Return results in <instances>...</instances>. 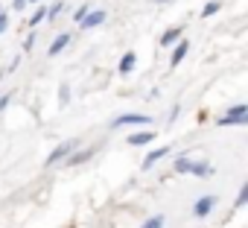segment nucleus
<instances>
[{"mask_svg": "<svg viewBox=\"0 0 248 228\" xmlns=\"http://www.w3.org/2000/svg\"><path fill=\"white\" fill-rule=\"evenodd\" d=\"M248 123V102H233L225 114L216 117V126H245Z\"/></svg>", "mask_w": 248, "mask_h": 228, "instance_id": "1", "label": "nucleus"}, {"mask_svg": "<svg viewBox=\"0 0 248 228\" xmlns=\"http://www.w3.org/2000/svg\"><path fill=\"white\" fill-rule=\"evenodd\" d=\"M126 126H152V117L149 114H140V111H126V114H117L111 120V129H126Z\"/></svg>", "mask_w": 248, "mask_h": 228, "instance_id": "2", "label": "nucleus"}, {"mask_svg": "<svg viewBox=\"0 0 248 228\" xmlns=\"http://www.w3.org/2000/svg\"><path fill=\"white\" fill-rule=\"evenodd\" d=\"M79 144H82L79 138L62 141V144H59V147H53V152H50V155L44 158V167H56V164H62V161H64V158H67V155H70V152H73V149L79 147Z\"/></svg>", "mask_w": 248, "mask_h": 228, "instance_id": "3", "label": "nucleus"}, {"mask_svg": "<svg viewBox=\"0 0 248 228\" xmlns=\"http://www.w3.org/2000/svg\"><path fill=\"white\" fill-rule=\"evenodd\" d=\"M96 149H99V144H93V147H82V144H79L62 164H64V167H82V164H88V161L96 155Z\"/></svg>", "mask_w": 248, "mask_h": 228, "instance_id": "4", "label": "nucleus"}, {"mask_svg": "<svg viewBox=\"0 0 248 228\" xmlns=\"http://www.w3.org/2000/svg\"><path fill=\"white\" fill-rule=\"evenodd\" d=\"M216 205H219V196H216V193H204V196H199V199L193 202V216L204 219V216H210V213L216 211Z\"/></svg>", "mask_w": 248, "mask_h": 228, "instance_id": "5", "label": "nucleus"}, {"mask_svg": "<svg viewBox=\"0 0 248 228\" xmlns=\"http://www.w3.org/2000/svg\"><path fill=\"white\" fill-rule=\"evenodd\" d=\"M105 21H108V12H105V9H88V15L79 21V30H82V33H88V30L102 27Z\"/></svg>", "mask_w": 248, "mask_h": 228, "instance_id": "6", "label": "nucleus"}, {"mask_svg": "<svg viewBox=\"0 0 248 228\" xmlns=\"http://www.w3.org/2000/svg\"><path fill=\"white\" fill-rule=\"evenodd\" d=\"M170 152H172V147H170V144H164V147H155V149H149V152H146V158L140 161V170H152V167H155L158 161H164V158H167Z\"/></svg>", "mask_w": 248, "mask_h": 228, "instance_id": "7", "label": "nucleus"}, {"mask_svg": "<svg viewBox=\"0 0 248 228\" xmlns=\"http://www.w3.org/2000/svg\"><path fill=\"white\" fill-rule=\"evenodd\" d=\"M70 41H73V35H70V33H59V35H56V38L50 41V47H47V56H50V59L62 56V53H64V50L70 47Z\"/></svg>", "mask_w": 248, "mask_h": 228, "instance_id": "8", "label": "nucleus"}, {"mask_svg": "<svg viewBox=\"0 0 248 228\" xmlns=\"http://www.w3.org/2000/svg\"><path fill=\"white\" fill-rule=\"evenodd\" d=\"M155 135H158V132H152L149 126H143V132L126 135V144H129V147H149V144H155Z\"/></svg>", "mask_w": 248, "mask_h": 228, "instance_id": "9", "label": "nucleus"}, {"mask_svg": "<svg viewBox=\"0 0 248 228\" xmlns=\"http://www.w3.org/2000/svg\"><path fill=\"white\" fill-rule=\"evenodd\" d=\"M187 53H190V41L181 35V38L172 44V56H170V65H172V67H178V65L187 59Z\"/></svg>", "mask_w": 248, "mask_h": 228, "instance_id": "10", "label": "nucleus"}, {"mask_svg": "<svg viewBox=\"0 0 248 228\" xmlns=\"http://www.w3.org/2000/svg\"><path fill=\"white\" fill-rule=\"evenodd\" d=\"M135 67H138V53H135V50H126V53H123V56H120V65H117V73H120V76H129V73H132Z\"/></svg>", "mask_w": 248, "mask_h": 228, "instance_id": "11", "label": "nucleus"}, {"mask_svg": "<svg viewBox=\"0 0 248 228\" xmlns=\"http://www.w3.org/2000/svg\"><path fill=\"white\" fill-rule=\"evenodd\" d=\"M181 35H184V27H181V24H178V27H170V30H164V33H161L158 44H161V47H172Z\"/></svg>", "mask_w": 248, "mask_h": 228, "instance_id": "12", "label": "nucleus"}, {"mask_svg": "<svg viewBox=\"0 0 248 228\" xmlns=\"http://www.w3.org/2000/svg\"><path fill=\"white\" fill-rule=\"evenodd\" d=\"M190 176H196V179H210L213 176V164L210 161H193V167H190Z\"/></svg>", "mask_w": 248, "mask_h": 228, "instance_id": "13", "label": "nucleus"}, {"mask_svg": "<svg viewBox=\"0 0 248 228\" xmlns=\"http://www.w3.org/2000/svg\"><path fill=\"white\" fill-rule=\"evenodd\" d=\"M190 167H193V158H190V152H181V155L172 161V170H175L178 176H190Z\"/></svg>", "mask_w": 248, "mask_h": 228, "instance_id": "14", "label": "nucleus"}, {"mask_svg": "<svg viewBox=\"0 0 248 228\" xmlns=\"http://www.w3.org/2000/svg\"><path fill=\"white\" fill-rule=\"evenodd\" d=\"M35 6H38V9H32V15L27 18V27H32V30L47 21V6H44V3H35Z\"/></svg>", "mask_w": 248, "mask_h": 228, "instance_id": "15", "label": "nucleus"}, {"mask_svg": "<svg viewBox=\"0 0 248 228\" xmlns=\"http://www.w3.org/2000/svg\"><path fill=\"white\" fill-rule=\"evenodd\" d=\"M67 9V3H64V0H56V3H50L47 6V21L44 24H56L59 18H62V12Z\"/></svg>", "mask_w": 248, "mask_h": 228, "instance_id": "16", "label": "nucleus"}, {"mask_svg": "<svg viewBox=\"0 0 248 228\" xmlns=\"http://www.w3.org/2000/svg\"><path fill=\"white\" fill-rule=\"evenodd\" d=\"M222 12V0H207V3L202 6V18H213Z\"/></svg>", "mask_w": 248, "mask_h": 228, "instance_id": "17", "label": "nucleus"}, {"mask_svg": "<svg viewBox=\"0 0 248 228\" xmlns=\"http://www.w3.org/2000/svg\"><path fill=\"white\" fill-rule=\"evenodd\" d=\"M245 205H248V184L239 187V193H236V199H233V211H242Z\"/></svg>", "mask_w": 248, "mask_h": 228, "instance_id": "18", "label": "nucleus"}, {"mask_svg": "<svg viewBox=\"0 0 248 228\" xmlns=\"http://www.w3.org/2000/svg\"><path fill=\"white\" fill-rule=\"evenodd\" d=\"M164 225H167V216H164V213H155V216H149L140 228H164Z\"/></svg>", "mask_w": 248, "mask_h": 228, "instance_id": "19", "label": "nucleus"}, {"mask_svg": "<svg viewBox=\"0 0 248 228\" xmlns=\"http://www.w3.org/2000/svg\"><path fill=\"white\" fill-rule=\"evenodd\" d=\"M70 97H73V94H70V85H59V105H62V108L70 105Z\"/></svg>", "mask_w": 248, "mask_h": 228, "instance_id": "20", "label": "nucleus"}, {"mask_svg": "<svg viewBox=\"0 0 248 228\" xmlns=\"http://www.w3.org/2000/svg\"><path fill=\"white\" fill-rule=\"evenodd\" d=\"M6 30H9V9L0 3V35H3Z\"/></svg>", "mask_w": 248, "mask_h": 228, "instance_id": "21", "label": "nucleus"}, {"mask_svg": "<svg viewBox=\"0 0 248 228\" xmlns=\"http://www.w3.org/2000/svg\"><path fill=\"white\" fill-rule=\"evenodd\" d=\"M88 9H91V6H88V3H82V6H76V12H73V15H70V18H73V24H79V21H82V18H85V15H88Z\"/></svg>", "mask_w": 248, "mask_h": 228, "instance_id": "22", "label": "nucleus"}, {"mask_svg": "<svg viewBox=\"0 0 248 228\" xmlns=\"http://www.w3.org/2000/svg\"><path fill=\"white\" fill-rule=\"evenodd\" d=\"M27 6H30L27 0H12V3H9V9H12V12H18V15H21V12H24Z\"/></svg>", "mask_w": 248, "mask_h": 228, "instance_id": "23", "label": "nucleus"}, {"mask_svg": "<svg viewBox=\"0 0 248 228\" xmlns=\"http://www.w3.org/2000/svg\"><path fill=\"white\" fill-rule=\"evenodd\" d=\"M9 102H12V91H9V94H0V114L9 108Z\"/></svg>", "mask_w": 248, "mask_h": 228, "instance_id": "24", "label": "nucleus"}, {"mask_svg": "<svg viewBox=\"0 0 248 228\" xmlns=\"http://www.w3.org/2000/svg\"><path fill=\"white\" fill-rule=\"evenodd\" d=\"M35 38H38V33H30V35L24 38V50H32V47H35Z\"/></svg>", "mask_w": 248, "mask_h": 228, "instance_id": "25", "label": "nucleus"}, {"mask_svg": "<svg viewBox=\"0 0 248 228\" xmlns=\"http://www.w3.org/2000/svg\"><path fill=\"white\" fill-rule=\"evenodd\" d=\"M181 117V105H172V111H170V123H175Z\"/></svg>", "mask_w": 248, "mask_h": 228, "instance_id": "26", "label": "nucleus"}, {"mask_svg": "<svg viewBox=\"0 0 248 228\" xmlns=\"http://www.w3.org/2000/svg\"><path fill=\"white\" fill-rule=\"evenodd\" d=\"M152 3H172V0H152Z\"/></svg>", "mask_w": 248, "mask_h": 228, "instance_id": "27", "label": "nucleus"}, {"mask_svg": "<svg viewBox=\"0 0 248 228\" xmlns=\"http://www.w3.org/2000/svg\"><path fill=\"white\" fill-rule=\"evenodd\" d=\"M27 3H41V0H27Z\"/></svg>", "mask_w": 248, "mask_h": 228, "instance_id": "28", "label": "nucleus"}]
</instances>
